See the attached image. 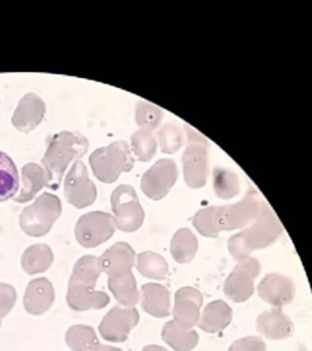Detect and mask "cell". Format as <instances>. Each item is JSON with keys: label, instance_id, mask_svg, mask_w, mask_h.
Returning a JSON list of instances; mask_svg holds the SVG:
<instances>
[{"label": "cell", "instance_id": "6da1fadb", "mask_svg": "<svg viewBox=\"0 0 312 351\" xmlns=\"http://www.w3.org/2000/svg\"><path fill=\"white\" fill-rule=\"evenodd\" d=\"M88 148L87 138L78 132L62 131L53 136L42 159V167L48 178L47 186L53 191L58 189L69 165L81 159Z\"/></svg>", "mask_w": 312, "mask_h": 351}, {"label": "cell", "instance_id": "7a4b0ae2", "mask_svg": "<svg viewBox=\"0 0 312 351\" xmlns=\"http://www.w3.org/2000/svg\"><path fill=\"white\" fill-rule=\"evenodd\" d=\"M100 274L98 258L95 256H83L77 261L67 291V302L72 310L104 308L109 304L110 298L106 293L94 289Z\"/></svg>", "mask_w": 312, "mask_h": 351}, {"label": "cell", "instance_id": "3957f363", "mask_svg": "<svg viewBox=\"0 0 312 351\" xmlns=\"http://www.w3.org/2000/svg\"><path fill=\"white\" fill-rule=\"evenodd\" d=\"M283 226L267 204L263 205L261 214L250 227L230 237L228 250L238 263L250 258V254L259 249L269 247L280 239Z\"/></svg>", "mask_w": 312, "mask_h": 351}, {"label": "cell", "instance_id": "277c9868", "mask_svg": "<svg viewBox=\"0 0 312 351\" xmlns=\"http://www.w3.org/2000/svg\"><path fill=\"white\" fill-rule=\"evenodd\" d=\"M93 173L103 183H114L121 173L130 172L134 166V158L126 142L111 143L108 147L99 148L89 156Z\"/></svg>", "mask_w": 312, "mask_h": 351}, {"label": "cell", "instance_id": "5b68a950", "mask_svg": "<svg viewBox=\"0 0 312 351\" xmlns=\"http://www.w3.org/2000/svg\"><path fill=\"white\" fill-rule=\"evenodd\" d=\"M186 127L187 148L183 154V175L189 188H203L208 176V152L206 138L189 125Z\"/></svg>", "mask_w": 312, "mask_h": 351}, {"label": "cell", "instance_id": "8992f818", "mask_svg": "<svg viewBox=\"0 0 312 351\" xmlns=\"http://www.w3.org/2000/svg\"><path fill=\"white\" fill-rule=\"evenodd\" d=\"M61 202L59 197L43 193L38 199L22 210L20 226L22 230L32 237H43L49 233L55 221L60 217Z\"/></svg>", "mask_w": 312, "mask_h": 351}, {"label": "cell", "instance_id": "52a82bcc", "mask_svg": "<svg viewBox=\"0 0 312 351\" xmlns=\"http://www.w3.org/2000/svg\"><path fill=\"white\" fill-rule=\"evenodd\" d=\"M263 197L256 191H249L239 203L227 206H215V222L217 230H233L245 227L258 219L263 211Z\"/></svg>", "mask_w": 312, "mask_h": 351}, {"label": "cell", "instance_id": "ba28073f", "mask_svg": "<svg viewBox=\"0 0 312 351\" xmlns=\"http://www.w3.org/2000/svg\"><path fill=\"white\" fill-rule=\"evenodd\" d=\"M111 208L116 228L123 232H136L144 222V210L137 193L128 184L116 188L111 194Z\"/></svg>", "mask_w": 312, "mask_h": 351}, {"label": "cell", "instance_id": "9c48e42d", "mask_svg": "<svg viewBox=\"0 0 312 351\" xmlns=\"http://www.w3.org/2000/svg\"><path fill=\"white\" fill-rule=\"evenodd\" d=\"M115 230L114 216L103 211H93L78 219L75 234L82 247H95L109 241Z\"/></svg>", "mask_w": 312, "mask_h": 351}, {"label": "cell", "instance_id": "30bf717a", "mask_svg": "<svg viewBox=\"0 0 312 351\" xmlns=\"http://www.w3.org/2000/svg\"><path fill=\"white\" fill-rule=\"evenodd\" d=\"M261 271L259 260L249 258L237 265L225 282V294L232 302H247L254 294V282Z\"/></svg>", "mask_w": 312, "mask_h": 351}, {"label": "cell", "instance_id": "8fae6325", "mask_svg": "<svg viewBox=\"0 0 312 351\" xmlns=\"http://www.w3.org/2000/svg\"><path fill=\"white\" fill-rule=\"evenodd\" d=\"M177 177L178 170L175 161L161 159L143 175L141 188L149 199L158 202L169 194L175 186Z\"/></svg>", "mask_w": 312, "mask_h": 351}, {"label": "cell", "instance_id": "7c38bea8", "mask_svg": "<svg viewBox=\"0 0 312 351\" xmlns=\"http://www.w3.org/2000/svg\"><path fill=\"white\" fill-rule=\"evenodd\" d=\"M65 197L77 208L91 206L97 199V186L91 181L87 167L81 160L75 161L66 175Z\"/></svg>", "mask_w": 312, "mask_h": 351}, {"label": "cell", "instance_id": "4fadbf2b", "mask_svg": "<svg viewBox=\"0 0 312 351\" xmlns=\"http://www.w3.org/2000/svg\"><path fill=\"white\" fill-rule=\"evenodd\" d=\"M139 322V313L134 307H112L108 315L103 318L99 326L101 337L112 343H123L128 338L132 329Z\"/></svg>", "mask_w": 312, "mask_h": 351}, {"label": "cell", "instance_id": "5bb4252c", "mask_svg": "<svg viewBox=\"0 0 312 351\" xmlns=\"http://www.w3.org/2000/svg\"><path fill=\"white\" fill-rule=\"evenodd\" d=\"M258 293L263 302L271 306L282 308L289 305L296 298V285L288 276L269 274L259 285Z\"/></svg>", "mask_w": 312, "mask_h": 351}, {"label": "cell", "instance_id": "9a60e30c", "mask_svg": "<svg viewBox=\"0 0 312 351\" xmlns=\"http://www.w3.org/2000/svg\"><path fill=\"white\" fill-rule=\"evenodd\" d=\"M202 293L192 288L183 287L178 289L175 295L173 306V321L182 328L191 329L195 326L200 318V308L203 306Z\"/></svg>", "mask_w": 312, "mask_h": 351}, {"label": "cell", "instance_id": "2e32d148", "mask_svg": "<svg viewBox=\"0 0 312 351\" xmlns=\"http://www.w3.org/2000/svg\"><path fill=\"white\" fill-rule=\"evenodd\" d=\"M45 115V104L37 94L28 93L19 101L12 116V126L17 131L28 133L40 125Z\"/></svg>", "mask_w": 312, "mask_h": 351}, {"label": "cell", "instance_id": "e0dca14e", "mask_svg": "<svg viewBox=\"0 0 312 351\" xmlns=\"http://www.w3.org/2000/svg\"><path fill=\"white\" fill-rule=\"evenodd\" d=\"M134 250L130 244L120 241L109 247L98 258V265L101 272H105L109 277H120L132 272L134 265Z\"/></svg>", "mask_w": 312, "mask_h": 351}, {"label": "cell", "instance_id": "ac0fdd59", "mask_svg": "<svg viewBox=\"0 0 312 351\" xmlns=\"http://www.w3.org/2000/svg\"><path fill=\"white\" fill-rule=\"evenodd\" d=\"M256 328L267 339L283 340L291 337L294 332V324L288 315L282 311V308L274 307L259 316Z\"/></svg>", "mask_w": 312, "mask_h": 351}, {"label": "cell", "instance_id": "d6986e66", "mask_svg": "<svg viewBox=\"0 0 312 351\" xmlns=\"http://www.w3.org/2000/svg\"><path fill=\"white\" fill-rule=\"evenodd\" d=\"M142 307L154 317L164 318L171 315L170 293L158 283H147L142 287Z\"/></svg>", "mask_w": 312, "mask_h": 351}, {"label": "cell", "instance_id": "ffe728a7", "mask_svg": "<svg viewBox=\"0 0 312 351\" xmlns=\"http://www.w3.org/2000/svg\"><path fill=\"white\" fill-rule=\"evenodd\" d=\"M54 296V288L47 278L32 280L25 294V307L29 313L40 315L49 310Z\"/></svg>", "mask_w": 312, "mask_h": 351}, {"label": "cell", "instance_id": "44dd1931", "mask_svg": "<svg viewBox=\"0 0 312 351\" xmlns=\"http://www.w3.org/2000/svg\"><path fill=\"white\" fill-rule=\"evenodd\" d=\"M232 308L224 300H215L205 307L197 321V327L205 333H219L232 322Z\"/></svg>", "mask_w": 312, "mask_h": 351}, {"label": "cell", "instance_id": "7402d4cb", "mask_svg": "<svg viewBox=\"0 0 312 351\" xmlns=\"http://www.w3.org/2000/svg\"><path fill=\"white\" fill-rule=\"evenodd\" d=\"M47 173L42 166L29 162L22 167V188L14 197L16 203H27L32 200L44 186H47Z\"/></svg>", "mask_w": 312, "mask_h": 351}, {"label": "cell", "instance_id": "603a6c76", "mask_svg": "<svg viewBox=\"0 0 312 351\" xmlns=\"http://www.w3.org/2000/svg\"><path fill=\"white\" fill-rule=\"evenodd\" d=\"M163 339L176 351H191L197 348L199 335L194 329L182 328L172 319L163 328Z\"/></svg>", "mask_w": 312, "mask_h": 351}, {"label": "cell", "instance_id": "cb8c5ba5", "mask_svg": "<svg viewBox=\"0 0 312 351\" xmlns=\"http://www.w3.org/2000/svg\"><path fill=\"white\" fill-rule=\"evenodd\" d=\"M109 289L122 306H134L139 302L137 280L132 272L120 277H109Z\"/></svg>", "mask_w": 312, "mask_h": 351}, {"label": "cell", "instance_id": "d4e9b609", "mask_svg": "<svg viewBox=\"0 0 312 351\" xmlns=\"http://www.w3.org/2000/svg\"><path fill=\"white\" fill-rule=\"evenodd\" d=\"M170 250L176 263L183 265L191 263L197 252V237L189 228L177 230L171 241Z\"/></svg>", "mask_w": 312, "mask_h": 351}, {"label": "cell", "instance_id": "484cf974", "mask_svg": "<svg viewBox=\"0 0 312 351\" xmlns=\"http://www.w3.org/2000/svg\"><path fill=\"white\" fill-rule=\"evenodd\" d=\"M54 260L53 252L45 244L28 247L22 256V269L28 274H42L49 269Z\"/></svg>", "mask_w": 312, "mask_h": 351}, {"label": "cell", "instance_id": "4316f807", "mask_svg": "<svg viewBox=\"0 0 312 351\" xmlns=\"http://www.w3.org/2000/svg\"><path fill=\"white\" fill-rule=\"evenodd\" d=\"M19 191L16 165L5 153L0 152V203L15 197Z\"/></svg>", "mask_w": 312, "mask_h": 351}, {"label": "cell", "instance_id": "83f0119b", "mask_svg": "<svg viewBox=\"0 0 312 351\" xmlns=\"http://www.w3.org/2000/svg\"><path fill=\"white\" fill-rule=\"evenodd\" d=\"M137 269L147 278L164 280L169 274V263L156 252H144L138 255Z\"/></svg>", "mask_w": 312, "mask_h": 351}, {"label": "cell", "instance_id": "f1b7e54d", "mask_svg": "<svg viewBox=\"0 0 312 351\" xmlns=\"http://www.w3.org/2000/svg\"><path fill=\"white\" fill-rule=\"evenodd\" d=\"M214 191L221 199H232L241 192V181L233 171L216 166L214 169Z\"/></svg>", "mask_w": 312, "mask_h": 351}, {"label": "cell", "instance_id": "f546056e", "mask_svg": "<svg viewBox=\"0 0 312 351\" xmlns=\"http://www.w3.org/2000/svg\"><path fill=\"white\" fill-rule=\"evenodd\" d=\"M66 343L75 351H94L100 346L94 329L88 326H73L69 329Z\"/></svg>", "mask_w": 312, "mask_h": 351}, {"label": "cell", "instance_id": "4dcf8cb0", "mask_svg": "<svg viewBox=\"0 0 312 351\" xmlns=\"http://www.w3.org/2000/svg\"><path fill=\"white\" fill-rule=\"evenodd\" d=\"M132 152L138 160L148 162L153 159L158 148V141L153 132L148 130H138L132 136Z\"/></svg>", "mask_w": 312, "mask_h": 351}, {"label": "cell", "instance_id": "1f68e13d", "mask_svg": "<svg viewBox=\"0 0 312 351\" xmlns=\"http://www.w3.org/2000/svg\"><path fill=\"white\" fill-rule=\"evenodd\" d=\"M156 138L160 149L164 154H175L181 149L183 144V132L181 127L176 123H167L161 127Z\"/></svg>", "mask_w": 312, "mask_h": 351}, {"label": "cell", "instance_id": "d6a6232c", "mask_svg": "<svg viewBox=\"0 0 312 351\" xmlns=\"http://www.w3.org/2000/svg\"><path fill=\"white\" fill-rule=\"evenodd\" d=\"M164 119V111L148 101H139L136 109V121L142 130L153 132Z\"/></svg>", "mask_w": 312, "mask_h": 351}, {"label": "cell", "instance_id": "836d02e7", "mask_svg": "<svg viewBox=\"0 0 312 351\" xmlns=\"http://www.w3.org/2000/svg\"><path fill=\"white\" fill-rule=\"evenodd\" d=\"M193 225L204 237L216 238L219 236V230H217L216 222H215V206H208V208L199 210L197 215L194 216Z\"/></svg>", "mask_w": 312, "mask_h": 351}, {"label": "cell", "instance_id": "e575fe53", "mask_svg": "<svg viewBox=\"0 0 312 351\" xmlns=\"http://www.w3.org/2000/svg\"><path fill=\"white\" fill-rule=\"evenodd\" d=\"M228 351H266V344L261 338L250 335L236 340Z\"/></svg>", "mask_w": 312, "mask_h": 351}, {"label": "cell", "instance_id": "d590c367", "mask_svg": "<svg viewBox=\"0 0 312 351\" xmlns=\"http://www.w3.org/2000/svg\"><path fill=\"white\" fill-rule=\"evenodd\" d=\"M16 302V291L11 285L0 283V318L10 313Z\"/></svg>", "mask_w": 312, "mask_h": 351}, {"label": "cell", "instance_id": "8d00e7d4", "mask_svg": "<svg viewBox=\"0 0 312 351\" xmlns=\"http://www.w3.org/2000/svg\"><path fill=\"white\" fill-rule=\"evenodd\" d=\"M143 351H169L167 349H165L163 346H147Z\"/></svg>", "mask_w": 312, "mask_h": 351}, {"label": "cell", "instance_id": "74e56055", "mask_svg": "<svg viewBox=\"0 0 312 351\" xmlns=\"http://www.w3.org/2000/svg\"><path fill=\"white\" fill-rule=\"evenodd\" d=\"M94 351H122L121 349H117V348H112V346H99L97 349Z\"/></svg>", "mask_w": 312, "mask_h": 351}]
</instances>
